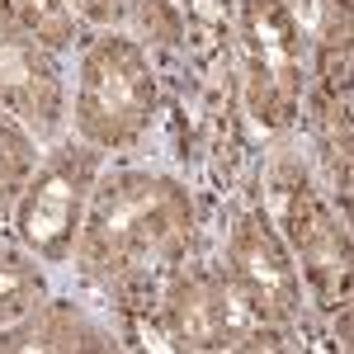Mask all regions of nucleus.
<instances>
[{
    "label": "nucleus",
    "mask_w": 354,
    "mask_h": 354,
    "mask_svg": "<svg viewBox=\"0 0 354 354\" xmlns=\"http://www.w3.org/2000/svg\"><path fill=\"white\" fill-rule=\"evenodd\" d=\"M71 222H76V180L66 165H53L28 189L24 208H19V227L43 255H62L66 236H71Z\"/></svg>",
    "instance_id": "obj_6"
},
{
    "label": "nucleus",
    "mask_w": 354,
    "mask_h": 354,
    "mask_svg": "<svg viewBox=\"0 0 354 354\" xmlns=\"http://www.w3.org/2000/svg\"><path fill=\"white\" fill-rule=\"evenodd\" d=\"M185 232V213L175 194L151 180H123L118 189H104L95 213V236L109 245V255L123 270H142L151 260H165Z\"/></svg>",
    "instance_id": "obj_1"
},
{
    "label": "nucleus",
    "mask_w": 354,
    "mask_h": 354,
    "mask_svg": "<svg viewBox=\"0 0 354 354\" xmlns=\"http://www.w3.org/2000/svg\"><path fill=\"white\" fill-rule=\"evenodd\" d=\"M15 19L38 43H66L76 33V10L66 0H10Z\"/></svg>",
    "instance_id": "obj_7"
},
{
    "label": "nucleus",
    "mask_w": 354,
    "mask_h": 354,
    "mask_svg": "<svg viewBox=\"0 0 354 354\" xmlns=\"http://www.w3.org/2000/svg\"><path fill=\"white\" fill-rule=\"evenodd\" d=\"M232 260H236V283H241L250 302L265 317H288L298 307V274L283 260V250L260 222H241L236 241H232Z\"/></svg>",
    "instance_id": "obj_3"
},
{
    "label": "nucleus",
    "mask_w": 354,
    "mask_h": 354,
    "mask_svg": "<svg viewBox=\"0 0 354 354\" xmlns=\"http://www.w3.org/2000/svg\"><path fill=\"white\" fill-rule=\"evenodd\" d=\"M76 10V19H90V24H104L118 15V0H66Z\"/></svg>",
    "instance_id": "obj_9"
},
{
    "label": "nucleus",
    "mask_w": 354,
    "mask_h": 354,
    "mask_svg": "<svg viewBox=\"0 0 354 354\" xmlns=\"http://www.w3.org/2000/svg\"><path fill=\"white\" fill-rule=\"evenodd\" d=\"M28 33L19 28L10 0H0V100L10 109H19L24 118L33 123H53V104H57V90H53V76L43 66L38 48L24 43Z\"/></svg>",
    "instance_id": "obj_4"
},
{
    "label": "nucleus",
    "mask_w": 354,
    "mask_h": 354,
    "mask_svg": "<svg viewBox=\"0 0 354 354\" xmlns=\"http://www.w3.org/2000/svg\"><path fill=\"white\" fill-rule=\"evenodd\" d=\"M151 109V76L147 62L128 43H100L85 57L81 85V128L95 142H123L147 123Z\"/></svg>",
    "instance_id": "obj_2"
},
{
    "label": "nucleus",
    "mask_w": 354,
    "mask_h": 354,
    "mask_svg": "<svg viewBox=\"0 0 354 354\" xmlns=\"http://www.w3.org/2000/svg\"><path fill=\"white\" fill-rule=\"evenodd\" d=\"M250 43H255V71L265 81V100L288 109L298 95V28L279 0H250Z\"/></svg>",
    "instance_id": "obj_5"
},
{
    "label": "nucleus",
    "mask_w": 354,
    "mask_h": 354,
    "mask_svg": "<svg viewBox=\"0 0 354 354\" xmlns=\"http://www.w3.org/2000/svg\"><path fill=\"white\" fill-rule=\"evenodd\" d=\"M24 142L10 133V128H0V189H10V185H19V175H24Z\"/></svg>",
    "instance_id": "obj_8"
}]
</instances>
